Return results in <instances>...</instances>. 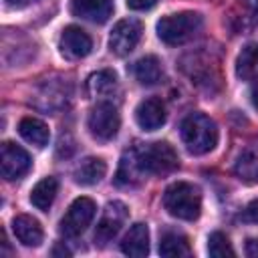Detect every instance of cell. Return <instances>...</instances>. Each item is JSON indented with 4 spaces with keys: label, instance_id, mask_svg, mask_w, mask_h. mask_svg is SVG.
<instances>
[{
    "label": "cell",
    "instance_id": "obj_1",
    "mask_svg": "<svg viewBox=\"0 0 258 258\" xmlns=\"http://www.w3.org/2000/svg\"><path fill=\"white\" fill-rule=\"evenodd\" d=\"M179 135L191 155H206L218 143V127L204 113H189L179 125Z\"/></svg>",
    "mask_w": 258,
    "mask_h": 258
},
{
    "label": "cell",
    "instance_id": "obj_2",
    "mask_svg": "<svg viewBox=\"0 0 258 258\" xmlns=\"http://www.w3.org/2000/svg\"><path fill=\"white\" fill-rule=\"evenodd\" d=\"M163 208L169 216L185 222L198 220L202 212V194L200 187L187 181H175L163 191Z\"/></svg>",
    "mask_w": 258,
    "mask_h": 258
},
{
    "label": "cell",
    "instance_id": "obj_3",
    "mask_svg": "<svg viewBox=\"0 0 258 258\" xmlns=\"http://www.w3.org/2000/svg\"><path fill=\"white\" fill-rule=\"evenodd\" d=\"M137 159V165L145 175H167L173 169H177L179 159L175 149L165 141H153L145 145L131 147Z\"/></svg>",
    "mask_w": 258,
    "mask_h": 258
},
{
    "label": "cell",
    "instance_id": "obj_4",
    "mask_svg": "<svg viewBox=\"0 0 258 258\" xmlns=\"http://www.w3.org/2000/svg\"><path fill=\"white\" fill-rule=\"evenodd\" d=\"M204 18L198 12L185 10L177 14H167L157 22V36L167 46H179L194 38L202 30Z\"/></svg>",
    "mask_w": 258,
    "mask_h": 258
},
{
    "label": "cell",
    "instance_id": "obj_5",
    "mask_svg": "<svg viewBox=\"0 0 258 258\" xmlns=\"http://www.w3.org/2000/svg\"><path fill=\"white\" fill-rule=\"evenodd\" d=\"M87 127L93 139L101 143L111 141L119 133V127H121V117H119L117 107L109 101H99L89 113Z\"/></svg>",
    "mask_w": 258,
    "mask_h": 258
},
{
    "label": "cell",
    "instance_id": "obj_6",
    "mask_svg": "<svg viewBox=\"0 0 258 258\" xmlns=\"http://www.w3.org/2000/svg\"><path fill=\"white\" fill-rule=\"evenodd\" d=\"M95 212H97V206L91 198H77L69 206L67 214L60 220V234L64 238L81 236L91 226V222L95 218Z\"/></svg>",
    "mask_w": 258,
    "mask_h": 258
},
{
    "label": "cell",
    "instance_id": "obj_7",
    "mask_svg": "<svg viewBox=\"0 0 258 258\" xmlns=\"http://www.w3.org/2000/svg\"><path fill=\"white\" fill-rule=\"evenodd\" d=\"M129 218V210L123 202H109L97 222V228H95V244L99 246H107L117 234L119 230L123 228L125 220Z\"/></svg>",
    "mask_w": 258,
    "mask_h": 258
},
{
    "label": "cell",
    "instance_id": "obj_8",
    "mask_svg": "<svg viewBox=\"0 0 258 258\" xmlns=\"http://www.w3.org/2000/svg\"><path fill=\"white\" fill-rule=\"evenodd\" d=\"M141 32H143V26L139 20H135V18L119 20L109 34V50L117 56H127L139 44Z\"/></svg>",
    "mask_w": 258,
    "mask_h": 258
},
{
    "label": "cell",
    "instance_id": "obj_9",
    "mask_svg": "<svg viewBox=\"0 0 258 258\" xmlns=\"http://www.w3.org/2000/svg\"><path fill=\"white\" fill-rule=\"evenodd\" d=\"M32 159L28 155L26 149H22L20 145L12 143V141H4L0 147V171L2 177L8 181L20 179L30 171Z\"/></svg>",
    "mask_w": 258,
    "mask_h": 258
},
{
    "label": "cell",
    "instance_id": "obj_10",
    "mask_svg": "<svg viewBox=\"0 0 258 258\" xmlns=\"http://www.w3.org/2000/svg\"><path fill=\"white\" fill-rule=\"evenodd\" d=\"M58 48H60L62 56H67L71 60H79V58H85L93 50V38L81 26L71 24L62 30Z\"/></svg>",
    "mask_w": 258,
    "mask_h": 258
},
{
    "label": "cell",
    "instance_id": "obj_11",
    "mask_svg": "<svg viewBox=\"0 0 258 258\" xmlns=\"http://www.w3.org/2000/svg\"><path fill=\"white\" fill-rule=\"evenodd\" d=\"M135 121L143 131H155L165 123V105L157 97L143 99L135 109Z\"/></svg>",
    "mask_w": 258,
    "mask_h": 258
},
{
    "label": "cell",
    "instance_id": "obj_12",
    "mask_svg": "<svg viewBox=\"0 0 258 258\" xmlns=\"http://www.w3.org/2000/svg\"><path fill=\"white\" fill-rule=\"evenodd\" d=\"M71 12L83 20L103 24L113 14V0H71Z\"/></svg>",
    "mask_w": 258,
    "mask_h": 258
},
{
    "label": "cell",
    "instance_id": "obj_13",
    "mask_svg": "<svg viewBox=\"0 0 258 258\" xmlns=\"http://www.w3.org/2000/svg\"><path fill=\"white\" fill-rule=\"evenodd\" d=\"M121 252L133 258H141L147 256L149 252V230L145 224L137 222L129 228V232L123 236L121 240Z\"/></svg>",
    "mask_w": 258,
    "mask_h": 258
},
{
    "label": "cell",
    "instance_id": "obj_14",
    "mask_svg": "<svg viewBox=\"0 0 258 258\" xmlns=\"http://www.w3.org/2000/svg\"><path fill=\"white\" fill-rule=\"evenodd\" d=\"M131 75L135 77V81L139 85H145V87H151V85H157L161 79H163V67H161V60L153 54H147V56H141L139 60H135L131 64Z\"/></svg>",
    "mask_w": 258,
    "mask_h": 258
},
{
    "label": "cell",
    "instance_id": "obj_15",
    "mask_svg": "<svg viewBox=\"0 0 258 258\" xmlns=\"http://www.w3.org/2000/svg\"><path fill=\"white\" fill-rule=\"evenodd\" d=\"M12 232L16 236V240L24 246H38L42 242V228L38 224V220H34L32 216L20 214L12 220Z\"/></svg>",
    "mask_w": 258,
    "mask_h": 258
},
{
    "label": "cell",
    "instance_id": "obj_16",
    "mask_svg": "<svg viewBox=\"0 0 258 258\" xmlns=\"http://www.w3.org/2000/svg\"><path fill=\"white\" fill-rule=\"evenodd\" d=\"M236 75L246 83H258V42L246 44L236 58Z\"/></svg>",
    "mask_w": 258,
    "mask_h": 258
},
{
    "label": "cell",
    "instance_id": "obj_17",
    "mask_svg": "<svg viewBox=\"0 0 258 258\" xmlns=\"http://www.w3.org/2000/svg\"><path fill=\"white\" fill-rule=\"evenodd\" d=\"M115 89H117V77L109 69L97 71L87 79V95L91 99H107L115 93Z\"/></svg>",
    "mask_w": 258,
    "mask_h": 258
},
{
    "label": "cell",
    "instance_id": "obj_18",
    "mask_svg": "<svg viewBox=\"0 0 258 258\" xmlns=\"http://www.w3.org/2000/svg\"><path fill=\"white\" fill-rule=\"evenodd\" d=\"M18 133L20 137L34 145V147H44L48 145V139H50V131H48V125L36 117H24L20 119L18 123Z\"/></svg>",
    "mask_w": 258,
    "mask_h": 258
},
{
    "label": "cell",
    "instance_id": "obj_19",
    "mask_svg": "<svg viewBox=\"0 0 258 258\" xmlns=\"http://www.w3.org/2000/svg\"><path fill=\"white\" fill-rule=\"evenodd\" d=\"M105 173H107V163L101 157H87L77 165L73 177L79 185H95L105 177Z\"/></svg>",
    "mask_w": 258,
    "mask_h": 258
},
{
    "label": "cell",
    "instance_id": "obj_20",
    "mask_svg": "<svg viewBox=\"0 0 258 258\" xmlns=\"http://www.w3.org/2000/svg\"><path fill=\"white\" fill-rule=\"evenodd\" d=\"M56 194H58V181H56V177H42L32 187V191H30V204L36 210L46 212L52 206Z\"/></svg>",
    "mask_w": 258,
    "mask_h": 258
},
{
    "label": "cell",
    "instance_id": "obj_21",
    "mask_svg": "<svg viewBox=\"0 0 258 258\" xmlns=\"http://www.w3.org/2000/svg\"><path fill=\"white\" fill-rule=\"evenodd\" d=\"M236 175L248 183L258 181V141L244 149V153L236 161Z\"/></svg>",
    "mask_w": 258,
    "mask_h": 258
},
{
    "label": "cell",
    "instance_id": "obj_22",
    "mask_svg": "<svg viewBox=\"0 0 258 258\" xmlns=\"http://www.w3.org/2000/svg\"><path fill=\"white\" fill-rule=\"evenodd\" d=\"M141 179H143V173H141V169L137 165L135 153H133V149H127L123 153V157H121V163H119L115 181H117V185H127L129 187V185L139 183Z\"/></svg>",
    "mask_w": 258,
    "mask_h": 258
},
{
    "label": "cell",
    "instance_id": "obj_23",
    "mask_svg": "<svg viewBox=\"0 0 258 258\" xmlns=\"http://www.w3.org/2000/svg\"><path fill=\"white\" fill-rule=\"evenodd\" d=\"M189 242L179 232H165L159 240V254L167 258H181L189 256Z\"/></svg>",
    "mask_w": 258,
    "mask_h": 258
},
{
    "label": "cell",
    "instance_id": "obj_24",
    "mask_svg": "<svg viewBox=\"0 0 258 258\" xmlns=\"http://www.w3.org/2000/svg\"><path fill=\"white\" fill-rule=\"evenodd\" d=\"M208 254L214 258H226V256H234V248L228 240L226 234L222 232H212L208 238Z\"/></svg>",
    "mask_w": 258,
    "mask_h": 258
},
{
    "label": "cell",
    "instance_id": "obj_25",
    "mask_svg": "<svg viewBox=\"0 0 258 258\" xmlns=\"http://www.w3.org/2000/svg\"><path fill=\"white\" fill-rule=\"evenodd\" d=\"M240 220L246 224H258V200H252L240 214Z\"/></svg>",
    "mask_w": 258,
    "mask_h": 258
},
{
    "label": "cell",
    "instance_id": "obj_26",
    "mask_svg": "<svg viewBox=\"0 0 258 258\" xmlns=\"http://www.w3.org/2000/svg\"><path fill=\"white\" fill-rule=\"evenodd\" d=\"M157 0H127V6L131 10H137V12H143V10H149L155 6Z\"/></svg>",
    "mask_w": 258,
    "mask_h": 258
},
{
    "label": "cell",
    "instance_id": "obj_27",
    "mask_svg": "<svg viewBox=\"0 0 258 258\" xmlns=\"http://www.w3.org/2000/svg\"><path fill=\"white\" fill-rule=\"evenodd\" d=\"M32 2H36V0H6V4L10 8H24V6L32 4Z\"/></svg>",
    "mask_w": 258,
    "mask_h": 258
},
{
    "label": "cell",
    "instance_id": "obj_28",
    "mask_svg": "<svg viewBox=\"0 0 258 258\" xmlns=\"http://www.w3.org/2000/svg\"><path fill=\"white\" fill-rule=\"evenodd\" d=\"M250 101H252L254 109H258V83H252V91H250Z\"/></svg>",
    "mask_w": 258,
    "mask_h": 258
}]
</instances>
